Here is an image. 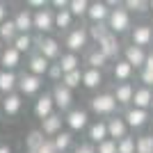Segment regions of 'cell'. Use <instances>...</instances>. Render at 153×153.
Segmentation results:
<instances>
[{
	"label": "cell",
	"mask_w": 153,
	"mask_h": 153,
	"mask_svg": "<svg viewBox=\"0 0 153 153\" xmlns=\"http://www.w3.org/2000/svg\"><path fill=\"white\" fill-rule=\"evenodd\" d=\"M64 46L69 48V53H82L87 46H89V32L87 27L80 25V27H71L66 32V37H64Z\"/></svg>",
	"instance_id": "1"
},
{
	"label": "cell",
	"mask_w": 153,
	"mask_h": 153,
	"mask_svg": "<svg viewBox=\"0 0 153 153\" xmlns=\"http://www.w3.org/2000/svg\"><path fill=\"white\" fill-rule=\"evenodd\" d=\"M108 27L112 34H123L133 27V21H130V12H128L126 7H117L110 12V19H108Z\"/></svg>",
	"instance_id": "2"
},
{
	"label": "cell",
	"mask_w": 153,
	"mask_h": 153,
	"mask_svg": "<svg viewBox=\"0 0 153 153\" xmlns=\"http://www.w3.org/2000/svg\"><path fill=\"white\" fill-rule=\"evenodd\" d=\"M34 48H37L39 55H44L48 62H57L62 57V48H59V41L53 37H41L37 34L34 37Z\"/></svg>",
	"instance_id": "3"
},
{
	"label": "cell",
	"mask_w": 153,
	"mask_h": 153,
	"mask_svg": "<svg viewBox=\"0 0 153 153\" xmlns=\"http://www.w3.org/2000/svg\"><path fill=\"white\" fill-rule=\"evenodd\" d=\"M89 108H91V112L98 114V117H114L119 103L114 101V96H112V94L105 91V94H96L94 98H91V101H89Z\"/></svg>",
	"instance_id": "4"
},
{
	"label": "cell",
	"mask_w": 153,
	"mask_h": 153,
	"mask_svg": "<svg viewBox=\"0 0 153 153\" xmlns=\"http://www.w3.org/2000/svg\"><path fill=\"white\" fill-rule=\"evenodd\" d=\"M32 21H34V30L37 34L46 37L48 32L55 30V9H39V12H32Z\"/></svg>",
	"instance_id": "5"
},
{
	"label": "cell",
	"mask_w": 153,
	"mask_h": 153,
	"mask_svg": "<svg viewBox=\"0 0 153 153\" xmlns=\"http://www.w3.org/2000/svg\"><path fill=\"white\" fill-rule=\"evenodd\" d=\"M64 123L69 126L71 133H80L85 128H89V114L87 110H80V108H71L64 117Z\"/></svg>",
	"instance_id": "6"
},
{
	"label": "cell",
	"mask_w": 153,
	"mask_h": 153,
	"mask_svg": "<svg viewBox=\"0 0 153 153\" xmlns=\"http://www.w3.org/2000/svg\"><path fill=\"white\" fill-rule=\"evenodd\" d=\"M53 101H55V110H59V114L62 112H69L71 105H73V91L66 89L62 82H57L55 87H53Z\"/></svg>",
	"instance_id": "7"
},
{
	"label": "cell",
	"mask_w": 153,
	"mask_h": 153,
	"mask_svg": "<svg viewBox=\"0 0 153 153\" xmlns=\"http://www.w3.org/2000/svg\"><path fill=\"white\" fill-rule=\"evenodd\" d=\"M44 87V80L39 76H32V73H23L19 78V94L21 96H37Z\"/></svg>",
	"instance_id": "8"
},
{
	"label": "cell",
	"mask_w": 153,
	"mask_h": 153,
	"mask_svg": "<svg viewBox=\"0 0 153 153\" xmlns=\"http://www.w3.org/2000/svg\"><path fill=\"white\" fill-rule=\"evenodd\" d=\"M105 123H108V137H110V140L121 142L123 137H128V123H126L123 117L114 114V117H110Z\"/></svg>",
	"instance_id": "9"
},
{
	"label": "cell",
	"mask_w": 153,
	"mask_h": 153,
	"mask_svg": "<svg viewBox=\"0 0 153 153\" xmlns=\"http://www.w3.org/2000/svg\"><path fill=\"white\" fill-rule=\"evenodd\" d=\"M53 112H55V101H53V94H51V91H44V94L34 101V117H37L39 121H44L46 117H51Z\"/></svg>",
	"instance_id": "10"
},
{
	"label": "cell",
	"mask_w": 153,
	"mask_h": 153,
	"mask_svg": "<svg viewBox=\"0 0 153 153\" xmlns=\"http://www.w3.org/2000/svg\"><path fill=\"white\" fill-rule=\"evenodd\" d=\"M130 41H133V46H137V48H144V46H149V44L153 41V27L146 25V23L135 25L133 30H130Z\"/></svg>",
	"instance_id": "11"
},
{
	"label": "cell",
	"mask_w": 153,
	"mask_h": 153,
	"mask_svg": "<svg viewBox=\"0 0 153 153\" xmlns=\"http://www.w3.org/2000/svg\"><path fill=\"white\" fill-rule=\"evenodd\" d=\"M51 64H53V62H48L44 55H39V53L34 51V53L30 55V59H27V73L44 78L46 73H48V69H51Z\"/></svg>",
	"instance_id": "12"
},
{
	"label": "cell",
	"mask_w": 153,
	"mask_h": 153,
	"mask_svg": "<svg viewBox=\"0 0 153 153\" xmlns=\"http://www.w3.org/2000/svg\"><path fill=\"white\" fill-rule=\"evenodd\" d=\"M62 123H64V117L59 114V112H53L51 117H46L44 121H41V133L46 135V137H55V135L62 133Z\"/></svg>",
	"instance_id": "13"
},
{
	"label": "cell",
	"mask_w": 153,
	"mask_h": 153,
	"mask_svg": "<svg viewBox=\"0 0 153 153\" xmlns=\"http://www.w3.org/2000/svg\"><path fill=\"white\" fill-rule=\"evenodd\" d=\"M123 59H126L133 69H144V62H146V53L144 48H137V46H126L123 48Z\"/></svg>",
	"instance_id": "14"
},
{
	"label": "cell",
	"mask_w": 153,
	"mask_h": 153,
	"mask_svg": "<svg viewBox=\"0 0 153 153\" xmlns=\"http://www.w3.org/2000/svg\"><path fill=\"white\" fill-rule=\"evenodd\" d=\"M96 48H98V51H101L108 59H117V55H119V51H121V44H119L117 34H112V32H110L103 41H98V46H96Z\"/></svg>",
	"instance_id": "15"
},
{
	"label": "cell",
	"mask_w": 153,
	"mask_h": 153,
	"mask_svg": "<svg viewBox=\"0 0 153 153\" xmlns=\"http://www.w3.org/2000/svg\"><path fill=\"white\" fill-rule=\"evenodd\" d=\"M23 108V96L19 91H14L9 96H2V110L0 112H5V117H16Z\"/></svg>",
	"instance_id": "16"
},
{
	"label": "cell",
	"mask_w": 153,
	"mask_h": 153,
	"mask_svg": "<svg viewBox=\"0 0 153 153\" xmlns=\"http://www.w3.org/2000/svg\"><path fill=\"white\" fill-rule=\"evenodd\" d=\"M87 137H89V144H101V142H105V140H110L108 137V123L105 121H94V123H89V128H87Z\"/></svg>",
	"instance_id": "17"
},
{
	"label": "cell",
	"mask_w": 153,
	"mask_h": 153,
	"mask_svg": "<svg viewBox=\"0 0 153 153\" xmlns=\"http://www.w3.org/2000/svg\"><path fill=\"white\" fill-rule=\"evenodd\" d=\"M110 12H112V9H110L105 2H91L89 12H87V19L91 21V25H94V23H108Z\"/></svg>",
	"instance_id": "18"
},
{
	"label": "cell",
	"mask_w": 153,
	"mask_h": 153,
	"mask_svg": "<svg viewBox=\"0 0 153 153\" xmlns=\"http://www.w3.org/2000/svg\"><path fill=\"white\" fill-rule=\"evenodd\" d=\"M0 64L5 71H14L21 64V53L14 48V46H5L2 53H0Z\"/></svg>",
	"instance_id": "19"
},
{
	"label": "cell",
	"mask_w": 153,
	"mask_h": 153,
	"mask_svg": "<svg viewBox=\"0 0 153 153\" xmlns=\"http://www.w3.org/2000/svg\"><path fill=\"white\" fill-rule=\"evenodd\" d=\"M19 89V76L14 71H0V94L2 96H9Z\"/></svg>",
	"instance_id": "20"
},
{
	"label": "cell",
	"mask_w": 153,
	"mask_h": 153,
	"mask_svg": "<svg viewBox=\"0 0 153 153\" xmlns=\"http://www.w3.org/2000/svg\"><path fill=\"white\" fill-rule=\"evenodd\" d=\"M14 23H16L19 34H30V32L34 30V21H32V12L30 9H19L16 16H14Z\"/></svg>",
	"instance_id": "21"
},
{
	"label": "cell",
	"mask_w": 153,
	"mask_h": 153,
	"mask_svg": "<svg viewBox=\"0 0 153 153\" xmlns=\"http://www.w3.org/2000/svg\"><path fill=\"white\" fill-rule=\"evenodd\" d=\"M112 96H114V101L119 103V105H130L133 103V96H135V89L130 82H119L114 87V91H112Z\"/></svg>",
	"instance_id": "22"
},
{
	"label": "cell",
	"mask_w": 153,
	"mask_h": 153,
	"mask_svg": "<svg viewBox=\"0 0 153 153\" xmlns=\"http://www.w3.org/2000/svg\"><path fill=\"white\" fill-rule=\"evenodd\" d=\"M123 119H126L128 128H142V126H144V123H146L149 114H146V110L128 108V110H126V114H123Z\"/></svg>",
	"instance_id": "23"
},
{
	"label": "cell",
	"mask_w": 153,
	"mask_h": 153,
	"mask_svg": "<svg viewBox=\"0 0 153 153\" xmlns=\"http://www.w3.org/2000/svg\"><path fill=\"white\" fill-rule=\"evenodd\" d=\"M153 103V91L149 87H140V89H135V96H133V108L137 110H146L151 108Z\"/></svg>",
	"instance_id": "24"
},
{
	"label": "cell",
	"mask_w": 153,
	"mask_h": 153,
	"mask_svg": "<svg viewBox=\"0 0 153 153\" xmlns=\"http://www.w3.org/2000/svg\"><path fill=\"white\" fill-rule=\"evenodd\" d=\"M112 76H114L117 85H119V82H128L130 76H133V66H130L126 59H117L114 66H112Z\"/></svg>",
	"instance_id": "25"
},
{
	"label": "cell",
	"mask_w": 153,
	"mask_h": 153,
	"mask_svg": "<svg viewBox=\"0 0 153 153\" xmlns=\"http://www.w3.org/2000/svg\"><path fill=\"white\" fill-rule=\"evenodd\" d=\"M103 85V71H96V69H87L82 71V87L87 89H98Z\"/></svg>",
	"instance_id": "26"
},
{
	"label": "cell",
	"mask_w": 153,
	"mask_h": 153,
	"mask_svg": "<svg viewBox=\"0 0 153 153\" xmlns=\"http://www.w3.org/2000/svg\"><path fill=\"white\" fill-rule=\"evenodd\" d=\"M19 37V30H16V23H14V19H7L2 25H0V41L2 44H14V39Z\"/></svg>",
	"instance_id": "27"
},
{
	"label": "cell",
	"mask_w": 153,
	"mask_h": 153,
	"mask_svg": "<svg viewBox=\"0 0 153 153\" xmlns=\"http://www.w3.org/2000/svg\"><path fill=\"white\" fill-rule=\"evenodd\" d=\"M57 64L62 66V73H71V71L80 69V57L76 53H62V57L57 59Z\"/></svg>",
	"instance_id": "28"
},
{
	"label": "cell",
	"mask_w": 153,
	"mask_h": 153,
	"mask_svg": "<svg viewBox=\"0 0 153 153\" xmlns=\"http://www.w3.org/2000/svg\"><path fill=\"white\" fill-rule=\"evenodd\" d=\"M108 62L110 59L103 55L98 48H94V51H89L87 53V64H89V69H96V71H103L105 66H108Z\"/></svg>",
	"instance_id": "29"
},
{
	"label": "cell",
	"mask_w": 153,
	"mask_h": 153,
	"mask_svg": "<svg viewBox=\"0 0 153 153\" xmlns=\"http://www.w3.org/2000/svg\"><path fill=\"white\" fill-rule=\"evenodd\" d=\"M71 27H73V16H71L69 9L55 12V30H59V32H69Z\"/></svg>",
	"instance_id": "30"
},
{
	"label": "cell",
	"mask_w": 153,
	"mask_h": 153,
	"mask_svg": "<svg viewBox=\"0 0 153 153\" xmlns=\"http://www.w3.org/2000/svg\"><path fill=\"white\" fill-rule=\"evenodd\" d=\"M12 46L21 53V55H23V53H30L32 48H34V37H32V34H19V37L14 39Z\"/></svg>",
	"instance_id": "31"
},
{
	"label": "cell",
	"mask_w": 153,
	"mask_h": 153,
	"mask_svg": "<svg viewBox=\"0 0 153 153\" xmlns=\"http://www.w3.org/2000/svg\"><path fill=\"white\" fill-rule=\"evenodd\" d=\"M44 140H46V137H44V133H41V130H32V133L25 137V149H27V153H37L39 146L44 144Z\"/></svg>",
	"instance_id": "32"
},
{
	"label": "cell",
	"mask_w": 153,
	"mask_h": 153,
	"mask_svg": "<svg viewBox=\"0 0 153 153\" xmlns=\"http://www.w3.org/2000/svg\"><path fill=\"white\" fill-rule=\"evenodd\" d=\"M53 144H55V149H57V153H66L71 149V144H73V135L71 133H59L53 137Z\"/></svg>",
	"instance_id": "33"
},
{
	"label": "cell",
	"mask_w": 153,
	"mask_h": 153,
	"mask_svg": "<svg viewBox=\"0 0 153 153\" xmlns=\"http://www.w3.org/2000/svg\"><path fill=\"white\" fill-rule=\"evenodd\" d=\"M89 5L91 2H87V0H71L69 12H71L73 19H82V16H87V12H89Z\"/></svg>",
	"instance_id": "34"
},
{
	"label": "cell",
	"mask_w": 153,
	"mask_h": 153,
	"mask_svg": "<svg viewBox=\"0 0 153 153\" xmlns=\"http://www.w3.org/2000/svg\"><path fill=\"white\" fill-rule=\"evenodd\" d=\"M62 85L66 87V89H76V87H80L82 85V69H78V71H71V73H64L62 78Z\"/></svg>",
	"instance_id": "35"
},
{
	"label": "cell",
	"mask_w": 153,
	"mask_h": 153,
	"mask_svg": "<svg viewBox=\"0 0 153 153\" xmlns=\"http://www.w3.org/2000/svg\"><path fill=\"white\" fill-rule=\"evenodd\" d=\"M87 32H89V39H94L98 44V41H103L110 34V27H108V23H94V25L87 27Z\"/></svg>",
	"instance_id": "36"
},
{
	"label": "cell",
	"mask_w": 153,
	"mask_h": 153,
	"mask_svg": "<svg viewBox=\"0 0 153 153\" xmlns=\"http://www.w3.org/2000/svg\"><path fill=\"white\" fill-rule=\"evenodd\" d=\"M135 153H153V135H142L135 140Z\"/></svg>",
	"instance_id": "37"
},
{
	"label": "cell",
	"mask_w": 153,
	"mask_h": 153,
	"mask_svg": "<svg viewBox=\"0 0 153 153\" xmlns=\"http://www.w3.org/2000/svg\"><path fill=\"white\" fill-rule=\"evenodd\" d=\"M117 153H135V137H123L117 142Z\"/></svg>",
	"instance_id": "38"
},
{
	"label": "cell",
	"mask_w": 153,
	"mask_h": 153,
	"mask_svg": "<svg viewBox=\"0 0 153 153\" xmlns=\"http://www.w3.org/2000/svg\"><path fill=\"white\" fill-rule=\"evenodd\" d=\"M123 7H126L128 12H146V9H149V2H144V0H126Z\"/></svg>",
	"instance_id": "39"
},
{
	"label": "cell",
	"mask_w": 153,
	"mask_h": 153,
	"mask_svg": "<svg viewBox=\"0 0 153 153\" xmlns=\"http://www.w3.org/2000/svg\"><path fill=\"white\" fill-rule=\"evenodd\" d=\"M46 76L51 78L53 82L57 85V82H62V78H64V73H62V66H59L57 62H53L51 64V69H48V73H46Z\"/></svg>",
	"instance_id": "40"
},
{
	"label": "cell",
	"mask_w": 153,
	"mask_h": 153,
	"mask_svg": "<svg viewBox=\"0 0 153 153\" xmlns=\"http://www.w3.org/2000/svg\"><path fill=\"white\" fill-rule=\"evenodd\" d=\"M96 153H117V142L114 140H105L96 146Z\"/></svg>",
	"instance_id": "41"
},
{
	"label": "cell",
	"mask_w": 153,
	"mask_h": 153,
	"mask_svg": "<svg viewBox=\"0 0 153 153\" xmlns=\"http://www.w3.org/2000/svg\"><path fill=\"white\" fill-rule=\"evenodd\" d=\"M37 153H57V149H55V144H53V140H44V144L39 146Z\"/></svg>",
	"instance_id": "42"
},
{
	"label": "cell",
	"mask_w": 153,
	"mask_h": 153,
	"mask_svg": "<svg viewBox=\"0 0 153 153\" xmlns=\"http://www.w3.org/2000/svg\"><path fill=\"white\" fill-rule=\"evenodd\" d=\"M140 78H142V82H144V87H153V73H151V71L142 69Z\"/></svg>",
	"instance_id": "43"
},
{
	"label": "cell",
	"mask_w": 153,
	"mask_h": 153,
	"mask_svg": "<svg viewBox=\"0 0 153 153\" xmlns=\"http://www.w3.org/2000/svg\"><path fill=\"white\" fill-rule=\"evenodd\" d=\"M73 153H96V146L94 144H78Z\"/></svg>",
	"instance_id": "44"
},
{
	"label": "cell",
	"mask_w": 153,
	"mask_h": 153,
	"mask_svg": "<svg viewBox=\"0 0 153 153\" xmlns=\"http://www.w3.org/2000/svg\"><path fill=\"white\" fill-rule=\"evenodd\" d=\"M48 5H51L48 0H27V7H37V12L39 9H46Z\"/></svg>",
	"instance_id": "45"
},
{
	"label": "cell",
	"mask_w": 153,
	"mask_h": 153,
	"mask_svg": "<svg viewBox=\"0 0 153 153\" xmlns=\"http://www.w3.org/2000/svg\"><path fill=\"white\" fill-rule=\"evenodd\" d=\"M7 12H9V9H7V5H5V2H0V25L7 21Z\"/></svg>",
	"instance_id": "46"
},
{
	"label": "cell",
	"mask_w": 153,
	"mask_h": 153,
	"mask_svg": "<svg viewBox=\"0 0 153 153\" xmlns=\"http://www.w3.org/2000/svg\"><path fill=\"white\" fill-rule=\"evenodd\" d=\"M144 69H146V71H151V73H153V53H149V55H146V62H144Z\"/></svg>",
	"instance_id": "47"
},
{
	"label": "cell",
	"mask_w": 153,
	"mask_h": 153,
	"mask_svg": "<svg viewBox=\"0 0 153 153\" xmlns=\"http://www.w3.org/2000/svg\"><path fill=\"white\" fill-rule=\"evenodd\" d=\"M0 153H12V146H7V144H0Z\"/></svg>",
	"instance_id": "48"
},
{
	"label": "cell",
	"mask_w": 153,
	"mask_h": 153,
	"mask_svg": "<svg viewBox=\"0 0 153 153\" xmlns=\"http://www.w3.org/2000/svg\"><path fill=\"white\" fill-rule=\"evenodd\" d=\"M0 110H2V94H0Z\"/></svg>",
	"instance_id": "49"
},
{
	"label": "cell",
	"mask_w": 153,
	"mask_h": 153,
	"mask_svg": "<svg viewBox=\"0 0 153 153\" xmlns=\"http://www.w3.org/2000/svg\"><path fill=\"white\" fill-rule=\"evenodd\" d=\"M149 9H153V0H151V2H149Z\"/></svg>",
	"instance_id": "50"
},
{
	"label": "cell",
	"mask_w": 153,
	"mask_h": 153,
	"mask_svg": "<svg viewBox=\"0 0 153 153\" xmlns=\"http://www.w3.org/2000/svg\"><path fill=\"white\" fill-rule=\"evenodd\" d=\"M0 53H2V41H0Z\"/></svg>",
	"instance_id": "51"
},
{
	"label": "cell",
	"mask_w": 153,
	"mask_h": 153,
	"mask_svg": "<svg viewBox=\"0 0 153 153\" xmlns=\"http://www.w3.org/2000/svg\"><path fill=\"white\" fill-rule=\"evenodd\" d=\"M151 110H153V103H151Z\"/></svg>",
	"instance_id": "52"
}]
</instances>
